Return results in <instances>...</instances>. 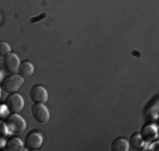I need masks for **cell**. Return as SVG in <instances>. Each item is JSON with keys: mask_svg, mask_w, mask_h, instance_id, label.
Returning a JSON list of instances; mask_svg holds the SVG:
<instances>
[{"mask_svg": "<svg viewBox=\"0 0 159 151\" xmlns=\"http://www.w3.org/2000/svg\"><path fill=\"white\" fill-rule=\"evenodd\" d=\"M6 126L10 134H21L24 133L25 129H27V121L21 116H18L17 113H13V115H10L7 117Z\"/></svg>", "mask_w": 159, "mask_h": 151, "instance_id": "6da1fadb", "label": "cell"}, {"mask_svg": "<svg viewBox=\"0 0 159 151\" xmlns=\"http://www.w3.org/2000/svg\"><path fill=\"white\" fill-rule=\"evenodd\" d=\"M24 85V78H21L20 75H16V73H11L10 76L3 79V83H2V89L7 93H14L18 89Z\"/></svg>", "mask_w": 159, "mask_h": 151, "instance_id": "7a4b0ae2", "label": "cell"}, {"mask_svg": "<svg viewBox=\"0 0 159 151\" xmlns=\"http://www.w3.org/2000/svg\"><path fill=\"white\" fill-rule=\"evenodd\" d=\"M31 112H33V117L37 123L47 124L49 121V110L44 103H34Z\"/></svg>", "mask_w": 159, "mask_h": 151, "instance_id": "3957f363", "label": "cell"}, {"mask_svg": "<svg viewBox=\"0 0 159 151\" xmlns=\"http://www.w3.org/2000/svg\"><path fill=\"white\" fill-rule=\"evenodd\" d=\"M6 107L10 113H20L24 109V99L18 93H10V96L6 100Z\"/></svg>", "mask_w": 159, "mask_h": 151, "instance_id": "277c9868", "label": "cell"}, {"mask_svg": "<svg viewBox=\"0 0 159 151\" xmlns=\"http://www.w3.org/2000/svg\"><path fill=\"white\" fill-rule=\"evenodd\" d=\"M42 143H44V137H42V133H39V131L33 130L25 137V147L28 150H38V148H41Z\"/></svg>", "mask_w": 159, "mask_h": 151, "instance_id": "5b68a950", "label": "cell"}, {"mask_svg": "<svg viewBox=\"0 0 159 151\" xmlns=\"http://www.w3.org/2000/svg\"><path fill=\"white\" fill-rule=\"evenodd\" d=\"M20 64H21L20 58H18L16 54H13V52H10V54H7L3 57V67H4V69L10 73H17Z\"/></svg>", "mask_w": 159, "mask_h": 151, "instance_id": "8992f818", "label": "cell"}, {"mask_svg": "<svg viewBox=\"0 0 159 151\" xmlns=\"http://www.w3.org/2000/svg\"><path fill=\"white\" fill-rule=\"evenodd\" d=\"M30 97L34 103H47L48 102V91L44 86H33L30 91Z\"/></svg>", "mask_w": 159, "mask_h": 151, "instance_id": "52a82bcc", "label": "cell"}, {"mask_svg": "<svg viewBox=\"0 0 159 151\" xmlns=\"http://www.w3.org/2000/svg\"><path fill=\"white\" fill-rule=\"evenodd\" d=\"M141 137L144 141H153V140H156V136H158V130H156V126L155 124H145L144 127H142L141 130Z\"/></svg>", "mask_w": 159, "mask_h": 151, "instance_id": "ba28073f", "label": "cell"}, {"mask_svg": "<svg viewBox=\"0 0 159 151\" xmlns=\"http://www.w3.org/2000/svg\"><path fill=\"white\" fill-rule=\"evenodd\" d=\"M34 71H35V68H34V65L31 62H28V61H25V62H21L20 67H18V75L21 76V78H30V76H33Z\"/></svg>", "mask_w": 159, "mask_h": 151, "instance_id": "9c48e42d", "label": "cell"}, {"mask_svg": "<svg viewBox=\"0 0 159 151\" xmlns=\"http://www.w3.org/2000/svg\"><path fill=\"white\" fill-rule=\"evenodd\" d=\"M128 150H129V144L123 137H118V139H116L111 143V151H128Z\"/></svg>", "mask_w": 159, "mask_h": 151, "instance_id": "30bf717a", "label": "cell"}, {"mask_svg": "<svg viewBox=\"0 0 159 151\" xmlns=\"http://www.w3.org/2000/svg\"><path fill=\"white\" fill-rule=\"evenodd\" d=\"M23 141H21L20 139H17V137H11V139L7 140L6 143V150L7 151H21L23 150Z\"/></svg>", "mask_w": 159, "mask_h": 151, "instance_id": "8fae6325", "label": "cell"}, {"mask_svg": "<svg viewBox=\"0 0 159 151\" xmlns=\"http://www.w3.org/2000/svg\"><path fill=\"white\" fill-rule=\"evenodd\" d=\"M129 148H134V150H139V148L144 147V140H142L141 134L139 133H134L131 136V140H129Z\"/></svg>", "mask_w": 159, "mask_h": 151, "instance_id": "7c38bea8", "label": "cell"}, {"mask_svg": "<svg viewBox=\"0 0 159 151\" xmlns=\"http://www.w3.org/2000/svg\"><path fill=\"white\" fill-rule=\"evenodd\" d=\"M10 52H11V48H10L9 44L4 41H0V57H4V55L10 54Z\"/></svg>", "mask_w": 159, "mask_h": 151, "instance_id": "4fadbf2b", "label": "cell"}, {"mask_svg": "<svg viewBox=\"0 0 159 151\" xmlns=\"http://www.w3.org/2000/svg\"><path fill=\"white\" fill-rule=\"evenodd\" d=\"M7 133H9V130H7L6 123H2V121H0V137H4Z\"/></svg>", "mask_w": 159, "mask_h": 151, "instance_id": "5bb4252c", "label": "cell"}, {"mask_svg": "<svg viewBox=\"0 0 159 151\" xmlns=\"http://www.w3.org/2000/svg\"><path fill=\"white\" fill-rule=\"evenodd\" d=\"M44 17H45V14H42V16H39L38 18H33V20H31V21H33V23H34V21H38V20H41V18H44Z\"/></svg>", "mask_w": 159, "mask_h": 151, "instance_id": "9a60e30c", "label": "cell"}, {"mask_svg": "<svg viewBox=\"0 0 159 151\" xmlns=\"http://www.w3.org/2000/svg\"><path fill=\"white\" fill-rule=\"evenodd\" d=\"M0 96H2V89H0Z\"/></svg>", "mask_w": 159, "mask_h": 151, "instance_id": "2e32d148", "label": "cell"}]
</instances>
